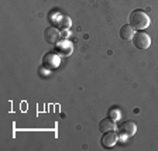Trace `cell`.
Instances as JSON below:
<instances>
[{"label":"cell","mask_w":158,"mask_h":151,"mask_svg":"<svg viewBox=\"0 0 158 151\" xmlns=\"http://www.w3.org/2000/svg\"><path fill=\"white\" fill-rule=\"evenodd\" d=\"M150 23H151V20H150L148 14L145 13L144 10L137 9V10H134V11H131V14H130V24H131L135 30L147 28V27L150 26Z\"/></svg>","instance_id":"6da1fadb"},{"label":"cell","mask_w":158,"mask_h":151,"mask_svg":"<svg viewBox=\"0 0 158 151\" xmlns=\"http://www.w3.org/2000/svg\"><path fill=\"white\" fill-rule=\"evenodd\" d=\"M133 44L138 49H147L148 47L151 45V38L144 31H137L134 34V37H133Z\"/></svg>","instance_id":"7a4b0ae2"},{"label":"cell","mask_w":158,"mask_h":151,"mask_svg":"<svg viewBox=\"0 0 158 151\" xmlns=\"http://www.w3.org/2000/svg\"><path fill=\"white\" fill-rule=\"evenodd\" d=\"M117 140H118V134L116 132H113V130H110V132L103 133L102 138H100V144L105 148H113L114 144L117 143Z\"/></svg>","instance_id":"3957f363"},{"label":"cell","mask_w":158,"mask_h":151,"mask_svg":"<svg viewBox=\"0 0 158 151\" xmlns=\"http://www.w3.org/2000/svg\"><path fill=\"white\" fill-rule=\"evenodd\" d=\"M135 132H137V126L131 120L123 122L122 124L118 126V134L123 136V137H131V136L135 134Z\"/></svg>","instance_id":"277c9868"},{"label":"cell","mask_w":158,"mask_h":151,"mask_svg":"<svg viewBox=\"0 0 158 151\" xmlns=\"http://www.w3.org/2000/svg\"><path fill=\"white\" fill-rule=\"evenodd\" d=\"M44 40L48 44H58V41L61 40V31L56 27H47L44 31Z\"/></svg>","instance_id":"5b68a950"},{"label":"cell","mask_w":158,"mask_h":151,"mask_svg":"<svg viewBox=\"0 0 158 151\" xmlns=\"http://www.w3.org/2000/svg\"><path fill=\"white\" fill-rule=\"evenodd\" d=\"M43 62L45 68L49 69H55L59 66V62H61V55L59 54H54V52H49L47 55H44L43 58Z\"/></svg>","instance_id":"8992f818"},{"label":"cell","mask_w":158,"mask_h":151,"mask_svg":"<svg viewBox=\"0 0 158 151\" xmlns=\"http://www.w3.org/2000/svg\"><path fill=\"white\" fill-rule=\"evenodd\" d=\"M134 34H135V28L131 26V24H124V26L120 28V38L124 40V41L133 40Z\"/></svg>","instance_id":"52a82bcc"},{"label":"cell","mask_w":158,"mask_h":151,"mask_svg":"<svg viewBox=\"0 0 158 151\" xmlns=\"http://www.w3.org/2000/svg\"><path fill=\"white\" fill-rule=\"evenodd\" d=\"M114 127H116V123H114V120L110 117L103 119V120H100V123H99V130H100V133L114 130Z\"/></svg>","instance_id":"ba28073f"},{"label":"cell","mask_w":158,"mask_h":151,"mask_svg":"<svg viewBox=\"0 0 158 151\" xmlns=\"http://www.w3.org/2000/svg\"><path fill=\"white\" fill-rule=\"evenodd\" d=\"M72 52V44L68 43V41H62V43L58 45V54L61 57H66Z\"/></svg>","instance_id":"9c48e42d"},{"label":"cell","mask_w":158,"mask_h":151,"mask_svg":"<svg viewBox=\"0 0 158 151\" xmlns=\"http://www.w3.org/2000/svg\"><path fill=\"white\" fill-rule=\"evenodd\" d=\"M61 37H64V38H66V37H68V30H65V31H64V33L61 34Z\"/></svg>","instance_id":"30bf717a"}]
</instances>
